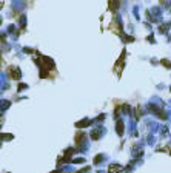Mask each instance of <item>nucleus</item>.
I'll list each match as a JSON object with an SVG mask.
<instances>
[{
  "label": "nucleus",
  "mask_w": 171,
  "mask_h": 173,
  "mask_svg": "<svg viewBox=\"0 0 171 173\" xmlns=\"http://www.w3.org/2000/svg\"><path fill=\"white\" fill-rule=\"evenodd\" d=\"M123 172V167L120 164H111L108 167V173H122Z\"/></svg>",
  "instance_id": "obj_1"
},
{
  "label": "nucleus",
  "mask_w": 171,
  "mask_h": 173,
  "mask_svg": "<svg viewBox=\"0 0 171 173\" xmlns=\"http://www.w3.org/2000/svg\"><path fill=\"white\" fill-rule=\"evenodd\" d=\"M117 133H119V136L123 135V122H122V121L117 122Z\"/></svg>",
  "instance_id": "obj_4"
},
{
  "label": "nucleus",
  "mask_w": 171,
  "mask_h": 173,
  "mask_svg": "<svg viewBox=\"0 0 171 173\" xmlns=\"http://www.w3.org/2000/svg\"><path fill=\"white\" fill-rule=\"evenodd\" d=\"M117 8H119V0H110V9L116 11Z\"/></svg>",
  "instance_id": "obj_3"
},
{
  "label": "nucleus",
  "mask_w": 171,
  "mask_h": 173,
  "mask_svg": "<svg viewBox=\"0 0 171 173\" xmlns=\"http://www.w3.org/2000/svg\"><path fill=\"white\" fill-rule=\"evenodd\" d=\"M99 136H100V132H99V130H94V132H93V133H91V139H99Z\"/></svg>",
  "instance_id": "obj_5"
},
{
  "label": "nucleus",
  "mask_w": 171,
  "mask_h": 173,
  "mask_svg": "<svg viewBox=\"0 0 171 173\" xmlns=\"http://www.w3.org/2000/svg\"><path fill=\"white\" fill-rule=\"evenodd\" d=\"M140 115H142V110H140V107H137V108H136V119H139Z\"/></svg>",
  "instance_id": "obj_6"
},
{
  "label": "nucleus",
  "mask_w": 171,
  "mask_h": 173,
  "mask_svg": "<svg viewBox=\"0 0 171 173\" xmlns=\"http://www.w3.org/2000/svg\"><path fill=\"white\" fill-rule=\"evenodd\" d=\"M8 73L11 74V77H13L14 80L20 79V71H19V68H14V67H13V68H9V70H8Z\"/></svg>",
  "instance_id": "obj_2"
},
{
  "label": "nucleus",
  "mask_w": 171,
  "mask_h": 173,
  "mask_svg": "<svg viewBox=\"0 0 171 173\" xmlns=\"http://www.w3.org/2000/svg\"><path fill=\"white\" fill-rule=\"evenodd\" d=\"M100 159H102V154H99V156L96 158V159H94V164H99V162H100Z\"/></svg>",
  "instance_id": "obj_7"
}]
</instances>
